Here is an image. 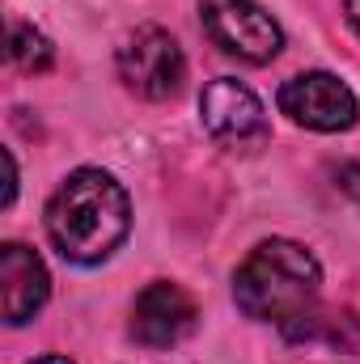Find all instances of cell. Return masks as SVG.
<instances>
[{"label": "cell", "mask_w": 360, "mask_h": 364, "mask_svg": "<svg viewBox=\"0 0 360 364\" xmlns=\"http://www.w3.org/2000/svg\"><path fill=\"white\" fill-rule=\"evenodd\" d=\"M132 229L127 191L106 170H73L47 203V237L68 263L110 259Z\"/></svg>", "instance_id": "1"}, {"label": "cell", "mask_w": 360, "mask_h": 364, "mask_svg": "<svg viewBox=\"0 0 360 364\" xmlns=\"http://www.w3.org/2000/svg\"><path fill=\"white\" fill-rule=\"evenodd\" d=\"M318 284H322V267L305 246L288 237H271L259 242L233 272V301L246 318L284 326L318 301Z\"/></svg>", "instance_id": "2"}, {"label": "cell", "mask_w": 360, "mask_h": 364, "mask_svg": "<svg viewBox=\"0 0 360 364\" xmlns=\"http://www.w3.org/2000/svg\"><path fill=\"white\" fill-rule=\"evenodd\" d=\"M119 81L136 97L144 102H166L182 90V77H186V60H182V47L174 43L170 30L162 26H140L123 38L119 55Z\"/></svg>", "instance_id": "3"}, {"label": "cell", "mask_w": 360, "mask_h": 364, "mask_svg": "<svg viewBox=\"0 0 360 364\" xmlns=\"http://www.w3.org/2000/svg\"><path fill=\"white\" fill-rule=\"evenodd\" d=\"M199 119H203L208 136L221 149H229V153H255V149L268 144V136H271L263 102L255 97V90H246L233 77H216V81L203 85V93H199Z\"/></svg>", "instance_id": "4"}, {"label": "cell", "mask_w": 360, "mask_h": 364, "mask_svg": "<svg viewBox=\"0 0 360 364\" xmlns=\"http://www.w3.org/2000/svg\"><path fill=\"white\" fill-rule=\"evenodd\" d=\"M208 38L246 64H271L284 47V30L263 4L255 0H203L199 4Z\"/></svg>", "instance_id": "5"}, {"label": "cell", "mask_w": 360, "mask_h": 364, "mask_svg": "<svg viewBox=\"0 0 360 364\" xmlns=\"http://www.w3.org/2000/svg\"><path fill=\"white\" fill-rule=\"evenodd\" d=\"M280 110L309 132H348L360 119V102L331 73H301L280 85Z\"/></svg>", "instance_id": "6"}, {"label": "cell", "mask_w": 360, "mask_h": 364, "mask_svg": "<svg viewBox=\"0 0 360 364\" xmlns=\"http://www.w3.org/2000/svg\"><path fill=\"white\" fill-rule=\"evenodd\" d=\"M195 322H199L195 296L182 284H170V279L149 284L132 305V339L140 348H153V352L182 343L195 331Z\"/></svg>", "instance_id": "7"}, {"label": "cell", "mask_w": 360, "mask_h": 364, "mask_svg": "<svg viewBox=\"0 0 360 364\" xmlns=\"http://www.w3.org/2000/svg\"><path fill=\"white\" fill-rule=\"evenodd\" d=\"M47 292H51V275L43 267V259L30 246L9 242L0 250V309H4V322L9 326L30 322L47 305Z\"/></svg>", "instance_id": "8"}, {"label": "cell", "mask_w": 360, "mask_h": 364, "mask_svg": "<svg viewBox=\"0 0 360 364\" xmlns=\"http://www.w3.org/2000/svg\"><path fill=\"white\" fill-rule=\"evenodd\" d=\"M288 343H327L335 352H356L360 348V318L352 309H322L318 301L297 314L292 322L280 326Z\"/></svg>", "instance_id": "9"}, {"label": "cell", "mask_w": 360, "mask_h": 364, "mask_svg": "<svg viewBox=\"0 0 360 364\" xmlns=\"http://www.w3.org/2000/svg\"><path fill=\"white\" fill-rule=\"evenodd\" d=\"M9 60H13L17 73H30L34 77V73H47L51 68L55 51H51V38L43 30L26 26V21H13L9 26Z\"/></svg>", "instance_id": "10"}, {"label": "cell", "mask_w": 360, "mask_h": 364, "mask_svg": "<svg viewBox=\"0 0 360 364\" xmlns=\"http://www.w3.org/2000/svg\"><path fill=\"white\" fill-rule=\"evenodd\" d=\"M335 182H339L344 195H352V199L360 203V161H344V166L335 170Z\"/></svg>", "instance_id": "11"}, {"label": "cell", "mask_w": 360, "mask_h": 364, "mask_svg": "<svg viewBox=\"0 0 360 364\" xmlns=\"http://www.w3.org/2000/svg\"><path fill=\"white\" fill-rule=\"evenodd\" d=\"M4 170H9V182H4V208H13V199H17V161H13L9 149H4Z\"/></svg>", "instance_id": "12"}, {"label": "cell", "mask_w": 360, "mask_h": 364, "mask_svg": "<svg viewBox=\"0 0 360 364\" xmlns=\"http://www.w3.org/2000/svg\"><path fill=\"white\" fill-rule=\"evenodd\" d=\"M344 9H348V21L356 26V34H360V0H344Z\"/></svg>", "instance_id": "13"}, {"label": "cell", "mask_w": 360, "mask_h": 364, "mask_svg": "<svg viewBox=\"0 0 360 364\" xmlns=\"http://www.w3.org/2000/svg\"><path fill=\"white\" fill-rule=\"evenodd\" d=\"M30 364H73L68 356H38V360H30Z\"/></svg>", "instance_id": "14"}]
</instances>
